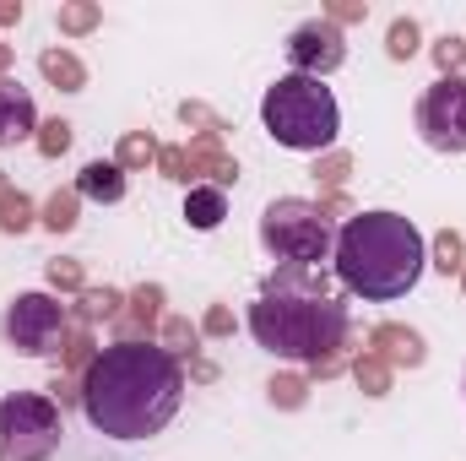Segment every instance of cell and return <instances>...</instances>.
Wrapping results in <instances>:
<instances>
[{"instance_id":"5","label":"cell","mask_w":466,"mask_h":461,"mask_svg":"<svg viewBox=\"0 0 466 461\" xmlns=\"http://www.w3.org/2000/svg\"><path fill=\"white\" fill-rule=\"evenodd\" d=\"M260 244L282 261V266H320L337 239H331V223L320 218L315 201L304 196H277L266 212H260Z\"/></svg>"},{"instance_id":"36","label":"cell","mask_w":466,"mask_h":461,"mask_svg":"<svg viewBox=\"0 0 466 461\" xmlns=\"http://www.w3.org/2000/svg\"><path fill=\"white\" fill-rule=\"evenodd\" d=\"M315 207H320V218H326V223H337V218L348 223V218H352V201L342 196V190H326V196H320Z\"/></svg>"},{"instance_id":"27","label":"cell","mask_w":466,"mask_h":461,"mask_svg":"<svg viewBox=\"0 0 466 461\" xmlns=\"http://www.w3.org/2000/svg\"><path fill=\"white\" fill-rule=\"evenodd\" d=\"M93 358H98V343H93V332H87V326L66 332V343H60V369L87 374V364H93Z\"/></svg>"},{"instance_id":"18","label":"cell","mask_w":466,"mask_h":461,"mask_svg":"<svg viewBox=\"0 0 466 461\" xmlns=\"http://www.w3.org/2000/svg\"><path fill=\"white\" fill-rule=\"evenodd\" d=\"M125 315V293L119 288H82L76 293V321L98 326V321H119Z\"/></svg>"},{"instance_id":"4","label":"cell","mask_w":466,"mask_h":461,"mask_svg":"<svg viewBox=\"0 0 466 461\" xmlns=\"http://www.w3.org/2000/svg\"><path fill=\"white\" fill-rule=\"evenodd\" d=\"M260 125H266V136H271L277 147H288V152H315V158H320V152H331L337 136H342V104H337V93H331L326 82L288 71V77H277V82L266 87V98H260Z\"/></svg>"},{"instance_id":"29","label":"cell","mask_w":466,"mask_h":461,"mask_svg":"<svg viewBox=\"0 0 466 461\" xmlns=\"http://www.w3.org/2000/svg\"><path fill=\"white\" fill-rule=\"evenodd\" d=\"M33 223H38V207H33V196L11 190V196L0 201V233H27Z\"/></svg>"},{"instance_id":"8","label":"cell","mask_w":466,"mask_h":461,"mask_svg":"<svg viewBox=\"0 0 466 461\" xmlns=\"http://www.w3.org/2000/svg\"><path fill=\"white\" fill-rule=\"evenodd\" d=\"M418 136L434 152H466V77H440L418 98Z\"/></svg>"},{"instance_id":"42","label":"cell","mask_w":466,"mask_h":461,"mask_svg":"<svg viewBox=\"0 0 466 461\" xmlns=\"http://www.w3.org/2000/svg\"><path fill=\"white\" fill-rule=\"evenodd\" d=\"M11 190H16V185H11V174H5V169H0V201H5V196H11Z\"/></svg>"},{"instance_id":"14","label":"cell","mask_w":466,"mask_h":461,"mask_svg":"<svg viewBox=\"0 0 466 461\" xmlns=\"http://www.w3.org/2000/svg\"><path fill=\"white\" fill-rule=\"evenodd\" d=\"M76 196H87V201H104V207L125 201V169H119L115 158H109V163H104V158H93V163L76 174Z\"/></svg>"},{"instance_id":"41","label":"cell","mask_w":466,"mask_h":461,"mask_svg":"<svg viewBox=\"0 0 466 461\" xmlns=\"http://www.w3.org/2000/svg\"><path fill=\"white\" fill-rule=\"evenodd\" d=\"M11 60H16V49H11V44H5V38H0V77H5V71H11Z\"/></svg>"},{"instance_id":"9","label":"cell","mask_w":466,"mask_h":461,"mask_svg":"<svg viewBox=\"0 0 466 461\" xmlns=\"http://www.w3.org/2000/svg\"><path fill=\"white\" fill-rule=\"evenodd\" d=\"M288 66L299 71V77H331V71H342V60H348V38H342V27H331L326 16H309V22H299L293 33H288Z\"/></svg>"},{"instance_id":"15","label":"cell","mask_w":466,"mask_h":461,"mask_svg":"<svg viewBox=\"0 0 466 461\" xmlns=\"http://www.w3.org/2000/svg\"><path fill=\"white\" fill-rule=\"evenodd\" d=\"M223 218H228V190H218V185H190V196H185V223L196 233H212V229H223Z\"/></svg>"},{"instance_id":"12","label":"cell","mask_w":466,"mask_h":461,"mask_svg":"<svg viewBox=\"0 0 466 461\" xmlns=\"http://www.w3.org/2000/svg\"><path fill=\"white\" fill-rule=\"evenodd\" d=\"M185 152H190V179L196 185L228 190L233 179H238V163L223 152V136H196V141H185Z\"/></svg>"},{"instance_id":"24","label":"cell","mask_w":466,"mask_h":461,"mask_svg":"<svg viewBox=\"0 0 466 461\" xmlns=\"http://www.w3.org/2000/svg\"><path fill=\"white\" fill-rule=\"evenodd\" d=\"M418 49H423L418 16H390V27H385V55H390V60H412Z\"/></svg>"},{"instance_id":"19","label":"cell","mask_w":466,"mask_h":461,"mask_svg":"<svg viewBox=\"0 0 466 461\" xmlns=\"http://www.w3.org/2000/svg\"><path fill=\"white\" fill-rule=\"evenodd\" d=\"M115 163L125 174H141V169H157V136L152 130H125L115 147Z\"/></svg>"},{"instance_id":"20","label":"cell","mask_w":466,"mask_h":461,"mask_svg":"<svg viewBox=\"0 0 466 461\" xmlns=\"http://www.w3.org/2000/svg\"><path fill=\"white\" fill-rule=\"evenodd\" d=\"M55 27H60L66 38H87V33L104 27V5H98V0H66V5L55 11Z\"/></svg>"},{"instance_id":"25","label":"cell","mask_w":466,"mask_h":461,"mask_svg":"<svg viewBox=\"0 0 466 461\" xmlns=\"http://www.w3.org/2000/svg\"><path fill=\"white\" fill-rule=\"evenodd\" d=\"M266 396H271V407L299 413V407L309 402V380H304V374H271V380H266Z\"/></svg>"},{"instance_id":"22","label":"cell","mask_w":466,"mask_h":461,"mask_svg":"<svg viewBox=\"0 0 466 461\" xmlns=\"http://www.w3.org/2000/svg\"><path fill=\"white\" fill-rule=\"evenodd\" d=\"M38 223H44L49 233H71L76 223H82V196H76V190H55V196L44 201Z\"/></svg>"},{"instance_id":"37","label":"cell","mask_w":466,"mask_h":461,"mask_svg":"<svg viewBox=\"0 0 466 461\" xmlns=\"http://www.w3.org/2000/svg\"><path fill=\"white\" fill-rule=\"evenodd\" d=\"M49 396H55L60 407H71V402H82V385H71L66 374H55V385H49Z\"/></svg>"},{"instance_id":"1","label":"cell","mask_w":466,"mask_h":461,"mask_svg":"<svg viewBox=\"0 0 466 461\" xmlns=\"http://www.w3.org/2000/svg\"><path fill=\"white\" fill-rule=\"evenodd\" d=\"M185 402V369L163 343H109L82 374V413L109 440H152Z\"/></svg>"},{"instance_id":"17","label":"cell","mask_w":466,"mask_h":461,"mask_svg":"<svg viewBox=\"0 0 466 461\" xmlns=\"http://www.w3.org/2000/svg\"><path fill=\"white\" fill-rule=\"evenodd\" d=\"M348 369H352V385H358L363 396H374V402H380V396H390V380H396V369H390L380 353H369V347H363Z\"/></svg>"},{"instance_id":"7","label":"cell","mask_w":466,"mask_h":461,"mask_svg":"<svg viewBox=\"0 0 466 461\" xmlns=\"http://www.w3.org/2000/svg\"><path fill=\"white\" fill-rule=\"evenodd\" d=\"M66 332H71V310L55 299V293H16L11 304H5V315H0V337L11 353H22V358H49V353H60L66 343Z\"/></svg>"},{"instance_id":"13","label":"cell","mask_w":466,"mask_h":461,"mask_svg":"<svg viewBox=\"0 0 466 461\" xmlns=\"http://www.w3.org/2000/svg\"><path fill=\"white\" fill-rule=\"evenodd\" d=\"M163 282H141V288H130L125 293V315H130V326L119 332V343H147V332H157L163 326Z\"/></svg>"},{"instance_id":"43","label":"cell","mask_w":466,"mask_h":461,"mask_svg":"<svg viewBox=\"0 0 466 461\" xmlns=\"http://www.w3.org/2000/svg\"><path fill=\"white\" fill-rule=\"evenodd\" d=\"M461 293H466V266H461Z\"/></svg>"},{"instance_id":"23","label":"cell","mask_w":466,"mask_h":461,"mask_svg":"<svg viewBox=\"0 0 466 461\" xmlns=\"http://www.w3.org/2000/svg\"><path fill=\"white\" fill-rule=\"evenodd\" d=\"M429 266H434V271H445V277H461V266H466V239H461V229H440V233H434Z\"/></svg>"},{"instance_id":"3","label":"cell","mask_w":466,"mask_h":461,"mask_svg":"<svg viewBox=\"0 0 466 461\" xmlns=\"http://www.w3.org/2000/svg\"><path fill=\"white\" fill-rule=\"evenodd\" d=\"M249 337L293 364H320L337 358L348 343V304L326 299V293H288V288H266L249 304Z\"/></svg>"},{"instance_id":"40","label":"cell","mask_w":466,"mask_h":461,"mask_svg":"<svg viewBox=\"0 0 466 461\" xmlns=\"http://www.w3.org/2000/svg\"><path fill=\"white\" fill-rule=\"evenodd\" d=\"M190 374H196V380H218V364H207V358H196V364H190Z\"/></svg>"},{"instance_id":"33","label":"cell","mask_w":466,"mask_h":461,"mask_svg":"<svg viewBox=\"0 0 466 461\" xmlns=\"http://www.w3.org/2000/svg\"><path fill=\"white\" fill-rule=\"evenodd\" d=\"M157 174H163V179H174V185H196V179H190V152H185V141L157 147Z\"/></svg>"},{"instance_id":"2","label":"cell","mask_w":466,"mask_h":461,"mask_svg":"<svg viewBox=\"0 0 466 461\" xmlns=\"http://www.w3.org/2000/svg\"><path fill=\"white\" fill-rule=\"evenodd\" d=\"M337 277L342 288L358 299H401L418 288L423 266H429V244L412 218L390 212V207H374V212H352L342 233H337Z\"/></svg>"},{"instance_id":"30","label":"cell","mask_w":466,"mask_h":461,"mask_svg":"<svg viewBox=\"0 0 466 461\" xmlns=\"http://www.w3.org/2000/svg\"><path fill=\"white\" fill-rule=\"evenodd\" d=\"M44 282H49V293H82V288H87V266L60 255V261L44 266Z\"/></svg>"},{"instance_id":"31","label":"cell","mask_w":466,"mask_h":461,"mask_svg":"<svg viewBox=\"0 0 466 461\" xmlns=\"http://www.w3.org/2000/svg\"><path fill=\"white\" fill-rule=\"evenodd\" d=\"M179 119H185V125H196V136H228V130H233L228 119L212 115L201 98H185V104H179Z\"/></svg>"},{"instance_id":"6","label":"cell","mask_w":466,"mask_h":461,"mask_svg":"<svg viewBox=\"0 0 466 461\" xmlns=\"http://www.w3.org/2000/svg\"><path fill=\"white\" fill-rule=\"evenodd\" d=\"M66 440L60 402L44 391L0 396V461H49Z\"/></svg>"},{"instance_id":"21","label":"cell","mask_w":466,"mask_h":461,"mask_svg":"<svg viewBox=\"0 0 466 461\" xmlns=\"http://www.w3.org/2000/svg\"><path fill=\"white\" fill-rule=\"evenodd\" d=\"M163 353H174V358H190L196 364V353H201V326L190 321V315H163Z\"/></svg>"},{"instance_id":"39","label":"cell","mask_w":466,"mask_h":461,"mask_svg":"<svg viewBox=\"0 0 466 461\" xmlns=\"http://www.w3.org/2000/svg\"><path fill=\"white\" fill-rule=\"evenodd\" d=\"M342 369V358H320V364H309V374H320V380H331Z\"/></svg>"},{"instance_id":"34","label":"cell","mask_w":466,"mask_h":461,"mask_svg":"<svg viewBox=\"0 0 466 461\" xmlns=\"http://www.w3.org/2000/svg\"><path fill=\"white\" fill-rule=\"evenodd\" d=\"M326 22H331V27H352V22H369V0H331V5H326Z\"/></svg>"},{"instance_id":"11","label":"cell","mask_w":466,"mask_h":461,"mask_svg":"<svg viewBox=\"0 0 466 461\" xmlns=\"http://www.w3.org/2000/svg\"><path fill=\"white\" fill-rule=\"evenodd\" d=\"M38 136V109H33V93L11 77H0V147H16Z\"/></svg>"},{"instance_id":"28","label":"cell","mask_w":466,"mask_h":461,"mask_svg":"<svg viewBox=\"0 0 466 461\" xmlns=\"http://www.w3.org/2000/svg\"><path fill=\"white\" fill-rule=\"evenodd\" d=\"M309 174H315V185H320V190H342V185H348V174H352V152H337V147H331V152H320Z\"/></svg>"},{"instance_id":"26","label":"cell","mask_w":466,"mask_h":461,"mask_svg":"<svg viewBox=\"0 0 466 461\" xmlns=\"http://www.w3.org/2000/svg\"><path fill=\"white\" fill-rule=\"evenodd\" d=\"M71 136H76V125L55 115V119H44V125H38L33 147H38V158H49V163H55V158H66V152H71Z\"/></svg>"},{"instance_id":"35","label":"cell","mask_w":466,"mask_h":461,"mask_svg":"<svg viewBox=\"0 0 466 461\" xmlns=\"http://www.w3.org/2000/svg\"><path fill=\"white\" fill-rule=\"evenodd\" d=\"M201 337H233V310L228 304H207V315H201Z\"/></svg>"},{"instance_id":"10","label":"cell","mask_w":466,"mask_h":461,"mask_svg":"<svg viewBox=\"0 0 466 461\" xmlns=\"http://www.w3.org/2000/svg\"><path fill=\"white\" fill-rule=\"evenodd\" d=\"M369 353H380L390 369H418V364L429 358L423 332H412V326H401V321H380V326L369 332Z\"/></svg>"},{"instance_id":"32","label":"cell","mask_w":466,"mask_h":461,"mask_svg":"<svg viewBox=\"0 0 466 461\" xmlns=\"http://www.w3.org/2000/svg\"><path fill=\"white\" fill-rule=\"evenodd\" d=\"M434 66H440V77H461V66H466V38L461 33H445V38H434Z\"/></svg>"},{"instance_id":"16","label":"cell","mask_w":466,"mask_h":461,"mask_svg":"<svg viewBox=\"0 0 466 461\" xmlns=\"http://www.w3.org/2000/svg\"><path fill=\"white\" fill-rule=\"evenodd\" d=\"M38 77H44L55 93H82V87H87V66H82V55H71V49H44V55H38Z\"/></svg>"},{"instance_id":"38","label":"cell","mask_w":466,"mask_h":461,"mask_svg":"<svg viewBox=\"0 0 466 461\" xmlns=\"http://www.w3.org/2000/svg\"><path fill=\"white\" fill-rule=\"evenodd\" d=\"M22 16H27V5H22V0H0V27H16Z\"/></svg>"}]
</instances>
